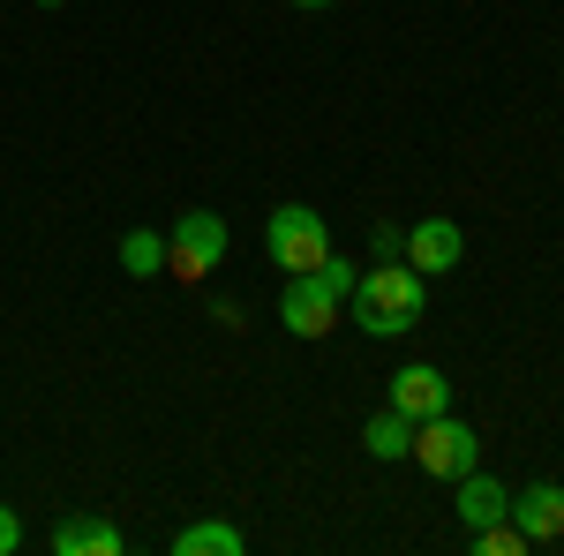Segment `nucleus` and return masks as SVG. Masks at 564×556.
Returning a JSON list of instances; mask_svg holds the SVG:
<instances>
[{
	"mask_svg": "<svg viewBox=\"0 0 564 556\" xmlns=\"http://www.w3.org/2000/svg\"><path fill=\"white\" fill-rule=\"evenodd\" d=\"M347 308H354V324H361L369 339H399V331L422 324V271H414V263H377V271L354 279Z\"/></svg>",
	"mask_w": 564,
	"mask_h": 556,
	"instance_id": "obj_1",
	"label": "nucleus"
},
{
	"mask_svg": "<svg viewBox=\"0 0 564 556\" xmlns=\"http://www.w3.org/2000/svg\"><path fill=\"white\" fill-rule=\"evenodd\" d=\"M369 249H377V263H399V257H406V233H399V226H377Z\"/></svg>",
	"mask_w": 564,
	"mask_h": 556,
	"instance_id": "obj_16",
	"label": "nucleus"
},
{
	"mask_svg": "<svg viewBox=\"0 0 564 556\" xmlns=\"http://www.w3.org/2000/svg\"><path fill=\"white\" fill-rule=\"evenodd\" d=\"M226 263V218L218 211H181V226L166 233V271L181 279H212Z\"/></svg>",
	"mask_w": 564,
	"mask_h": 556,
	"instance_id": "obj_5",
	"label": "nucleus"
},
{
	"mask_svg": "<svg viewBox=\"0 0 564 556\" xmlns=\"http://www.w3.org/2000/svg\"><path fill=\"white\" fill-rule=\"evenodd\" d=\"M512 526H520L527 542H564V489L557 481H534V489H520L512 497Z\"/></svg>",
	"mask_w": 564,
	"mask_h": 556,
	"instance_id": "obj_7",
	"label": "nucleus"
},
{
	"mask_svg": "<svg viewBox=\"0 0 564 556\" xmlns=\"http://www.w3.org/2000/svg\"><path fill=\"white\" fill-rule=\"evenodd\" d=\"M391 406H399L406 422H430V414H444V406H452L444 369H430V361H406V369L391 377Z\"/></svg>",
	"mask_w": 564,
	"mask_h": 556,
	"instance_id": "obj_6",
	"label": "nucleus"
},
{
	"mask_svg": "<svg viewBox=\"0 0 564 556\" xmlns=\"http://www.w3.org/2000/svg\"><path fill=\"white\" fill-rule=\"evenodd\" d=\"M520 549H534L512 519H489V526H475V556H520Z\"/></svg>",
	"mask_w": 564,
	"mask_h": 556,
	"instance_id": "obj_14",
	"label": "nucleus"
},
{
	"mask_svg": "<svg viewBox=\"0 0 564 556\" xmlns=\"http://www.w3.org/2000/svg\"><path fill=\"white\" fill-rule=\"evenodd\" d=\"M406 459H422V473H436V481H459V473L481 467V436L467 422H452V406H444L430 422H414V451Z\"/></svg>",
	"mask_w": 564,
	"mask_h": 556,
	"instance_id": "obj_3",
	"label": "nucleus"
},
{
	"mask_svg": "<svg viewBox=\"0 0 564 556\" xmlns=\"http://www.w3.org/2000/svg\"><path fill=\"white\" fill-rule=\"evenodd\" d=\"M512 512V489H505V481H489V473H459V519H467V534H475V526H489V519H505Z\"/></svg>",
	"mask_w": 564,
	"mask_h": 556,
	"instance_id": "obj_10",
	"label": "nucleus"
},
{
	"mask_svg": "<svg viewBox=\"0 0 564 556\" xmlns=\"http://www.w3.org/2000/svg\"><path fill=\"white\" fill-rule=\"evenodd\" d=\"M459 257H467V233H459L452 218H422V226L406 233V263H414L422 279H436V271H452Z\"/></svg>",
	"mask_w": 564,
	"mask_h": 556,
	"instance_id": "obj_8",
	"label": "nucleus"
},
{
	"mask_svg": "<svg viewBox=\"0 0 564 556\" xmlns=\"http://www.w3.org/2000/svg\"><path fill=\"white\" fill-rule=\"evenodd\" d=\"M263 249H271L279 271H316V263L332 257V226H324L316 204H279L271 226H263Z\"/></svg>",
	"mask_w": 564,
	"mask_h": 556,
	"instance_id": "obj_2",
	"label": "nucleus"
},
{
	"mask_svg": "<svg viewBox=\"0 0 564 556\" xmlns=\"http://www.w3.org/2000/svg\"><path fill=\"white\" fill-rule=\"evenodd\" d=\"M15 542H23V519L0 504V556H15Z\"/></svg>",
	"mask_w": 564,
	"mask_h": 556,
	"instance_id": "obj_17",
	"label": "nucleus"
},
{
	"mask_svg": "<svg viewBox=\"0 0 564 556\" xmlns=\"http://www.w3.org/2000/svg\"><path fill=\"white\" fill-rule=\"evenodd\" d=\"M39 8H68V0H39Z\"/></svg>",
	"mask_w": 564,
	"mask_h": 556,
	"instance_id": "obj_19",
	"label": "nucleus"
},
{
	"mask_svg": "<svg viewBox=\"0 0 564 556\" xmlns=\"http://www.w3.org/2000/svg\"><path fill=\"white\" fill-rule=\"evenodd\" d=\"M294 8H332V0H294Z\"/></svg>",
	"mask_w": 564,
	"mask_h": 556,
	"instance_id": "obj_18",
	"label": "nucleus"
},
{
	"mask_svg": "<svg viewBox=\"0 0 564 556\" xmlns=\"http://www.w3.org/2000/svg\"><path fill=\"white\" fill-rule=\"evenodd\" d=\"M339 308L347 301L332 294L316 271H286V294H279V324L294 331V339H332L339 331Z\"/></svg>",
	"mask_w": 564,
	"mask_h": 556,
	"instance_id": "obj_4",
	"label": "nucleus"
},
{
	"mask_svg": "<svg viewBox=\"0 0 564 556\" xmlns=\"http://www.w3.org/2000/svg\"><path fill=\"white\" fill-rule=\"evenodd\" d=\"M53 556H121V526L113 519H90V512L61 519L53 526Z\"/></svg>",
	"mask_w": 564,
	"mask_h": 556,
	"instance_id": "obj_9",
	"label": "nucleus"
},
{
	"mask_svg": "<svg viewBox=\"0 0 564 556\" xmlns=\"http://www.w3.org/2000/svg\"><path fill=\"white\" fill-rule=\"evenodd\" d=\"M174 556H241V526H218V519H196L174 534Z\"/></svg>",
	"mask_w": 564,
	"mask_h": 556,
	"instance_id": "obj_11",
	"label": "nucleus"
},
{
	"mask_svg": "<svg viewBox=\"0 0 564 556\" xmlns=\"http://www.w3.org/2000/svg\"><path fill=\"white\" fill-rule=\"evenodd\" d=\"M121 271H129V279H159V271H166V233L129 226V233H121Z\"/></svg>",
	"mask_w": 564,
	"mask_h": 556,
	"instance_id": "obj_12",
	"label": "nucleus"
},
{
	"mask_svg": "<svg viewBox=\"0 0 564 556\" xmlns=\"http://www.w3.org/2000/svg\"><path fill=\"white\" fill-rule=\"evenodd\" d=\"M361 444H369V459H406V451H414V422H406L399 406H384L377 422L361 428Z\"/></svg>",
	"mask_w": 564,
	"mask_h": 556,
	"instance_id": "obj_13",
	"label": "nucleus"
},
{
	"mask_svg": "<svg viewBox=\"0 0 564 556\" xmlns=\"http://www.w3.org/2000/svg\"><path fill=\"white\" fill-rule=\"evenodd\" d=\"M316 279H324V286H332V294L347 301V294H354V279H361V271H354L347 257H324V263H316Z\"/></svg>",
	"mask_w": 564,
	"mask_h": 556,
	"instance_id": "obj_15",
	"label": "nucleus"
}]
</instances>
